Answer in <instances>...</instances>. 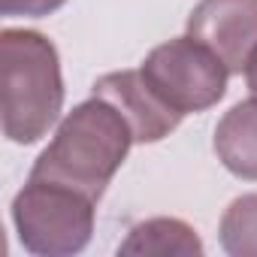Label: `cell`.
<instances>
[{
  "instance_id": "cell-1",
  "label": "cell",
  "mask_w": 257,
  "mask_h": 257,
  "mask_svg": "<svg viewBox=\"0 0 257 257\" xmlns=\"http://www.w3.org/2000/svg\"><path fill=\"white\" fill-rule=\"evenodd\" d=\"M134 143L137 140L127 118L109 100L91 94V100L64 115L55 140L37 158L31 179L58 182L100 200Z\"/></svg>"
},
{
  "instance_id": "cell-2",
  "label": "cell",
  "mask_w": 257,
  "mask_h": 257,
  "mask_svg": "<svg viewBox=\"0 0 257 257\" xmlns=\"http://www.w3.org/2000/svg\"><path fill=\"white\" fill-rule=\"evenodd\" d=\"M64 106L61 58L40 31L7 28L0 34V112L4 137L19 146L40 143Z\"/></svg>"
},
{
  "instance_id": "cell-3",
  "label": "cell",
  "mask_w": 257,
  "mask_h": 257,
  "mask_svg": "<svg viewBox=\"0 0 257 257\" xmlns=\"http://www.w3.org/2000/svg\"><path fill=\"white\" fill-rule=\"evenodd\" d=\"M94 206L97 200L76 188L28 179V185L13 200V224L31 254L70 257L91 242Z\"/></svg>"
},
{
  "instance_id": "cell-4",
  "label": "cell",
  "mask_w": 257,
  "mask_h": 257,
  "mask_svg": "<svg viewBox=\"0 0 257 257\" xmlns=\"http://www.w3.org/2000/svg\"><path fill=\"white\" fill-rule=\"evenodd\" d=\"M149 88L179 115L206 112L227 94V67L194 37H176L149 52L140 67Z\"/></svg>"
},
{
  "instance_id": "cell-5",
  "label": "cell",
  "mask_w": 257,
  "mask_h": 257,
  "mask_svg": "<svg viewBox=\"0 0 257 257\" xmlns=\"http://www.w3.org/2000/svg\"><path fill=\"white\" fill-rule=\"evenodd\" d=\"M188 37L215 52L227 73H242L257 49V0H200L188 16Z\"/></svg>"
},
{
  "instance_id": "cell-6",
  "label": "cell",
  "mask_w": 257,
  "mask_h": 257,
  "mask_svg": "<svg viewBox=\"0 0 257 257\" xmlns=\"http://www.w3.org/2000/svg\"><path fill=\"white\" fill-rule=\"evenodd\" d=\"M97 97L109 100L134 131V140L137 143H158L164 137H170L179 121L185 115H179L176 109H170L152 88L149 82L143 79L140 70H121V73H106L94 82V91Z\"/></svg>"
},
{
  "instance_id": "cell-7",
  "label": "cell",
  "mask_w": 257,
  "mask_h": 257,
  "mask_svg": "<svg viewBox=\"0 0 257 257\" xmlns=\"http://www.w3.org/2000/svg\"><path fill=\"white\" fill-rule=\"evenodd\" d=\"M215 155L239 179L257 182V100L236 103L215 127Z\"/></svg>"
},
{
  "instance_id": "cell-8",
  "label": "cell",
  "mask_w": 257,
  "mask_h": 257,
  "mask_svg": "<svg viewBox=\"0 0 257 257\" xmlns=\"http://www.w3.org/2000/svg\"><path fill=\"white\" fill-rule=\"evenodd\" d=\"M118 254L137 257H194L203 254V242L197 230L179 218H149L137 224L121 242Z\"/></svg>"
},
{
  "instance_id": "cell-9",
  "label": "cell",
  "mask_w": 257,
  "mask_h": 257,
  "mask_svg": "<svg viewBox=\"0 0 257 257\" xmlns=\"http://www.w3.org/2000/svg\"><path fill=\"white\" fill-rule=\"evenodd\" d=\"M221 245L233 257H257V194L236 197L221 218Z\"/></svg>"
},
{
  "instance_id": "cell-10",
  "label": "cell",
  "mask_w": 257,
  "mask_h": 257,
  "mask_svg": "<svg viewBox=\"0 0 257 257\" xmlns=\"http://www.w3.org/2000/svg\"><path fill=\"white\" fill-rule=\"evenodd\" d=\"M67 0H0V13L16 19V16H25V19H43V16H52L55 10H61Z\"/></svg>"
},
{
  "instance_id": "cell-11",
  "label": "cell",
  "mask_w": 257,
  "mask_h": 257,
  "mask_svg": "<svg viewBox=\"0 0 257 257\" xmlns=\"http://www.w3.org/2000/svg\"><path fill=\"white\" fill-rule=\"evenodd\" d=\"M245 82H248V91H251V97L257 100V49L248 55V61H245Z\"/></svg>"
}]
</instances>
